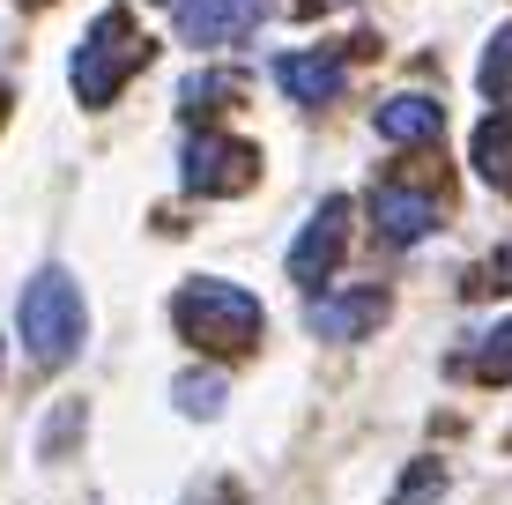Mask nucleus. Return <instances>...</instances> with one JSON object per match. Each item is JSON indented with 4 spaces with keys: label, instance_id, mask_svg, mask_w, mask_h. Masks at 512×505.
<instances>
[{
    "label": "nucleus",
    "instance_id": "nucleus-15",
    "mask_svg": "<svg viewBox=\"0 0 512 505\" xmlns=\"http://www.w3.org/2000/svg\"><path fill=\"white\" fill-rule=\"evenodd\" d=\"M438 491H446V468H438V461H423L416 476H401V491H394V505H431Z\"/></svg>",
    "mask_w": 512,
    "mask_h": 505
},
{
    "label": "nucleus",
    "instance_id": "nucleus-14",
    "mask_svg": "<svg viewBox=\"0 0 512 505\" xmlns=\"http://www.w3.org/2000/svg\"><path fill=\"white\" fill-rule=\"evenodd\" d=\"M475 379H512V320L483 335V350H475Z\"/></svg>",
    "mask_w": 512,
    "mask_h": 505
},
{
    "label": "nucleus",
    "instance_id": "nucleus-1",
    "mask_svg": "<svg viewBox=\"0 0 512 505\" xmlns=\"http://www.w3.org/2000/svg\"><path fill=\"white\" fill-rule=\"evenodd\" d=\"M82 342H90V312H82V290L67 268H38L23 290V350L45 364V372H60V364L82 357Z\"/></svg>",
    "mask_w": 512,
    "mask_h": 505
},
{
    "label": "nucleus",
    "instance_id": "nucleus-12",
    "mask_svg": "<svg viewBox=\"0 0 512 505\" xmlns=\"http://www.w3.org/2000/svg\"><path fill=\"white\" fill-rule=\"evenodd\" d=\"M171 402H179L186 416H216L223 402H231V387H223V372H179L171 379Z\"/></svg>",
    "mask_w": 512,
    "mask_h": 505
},
{
    "label": "nucleus",
    "instance_id": "nucleus-9",
    "mask_svg": "<svg viewBox=\"0 0 512 505\" xmlns=\"http://www.w3.org/2000/svg\"><path fill=\"white\" fill-rule=\"evenodd\" d=\"M386 320V290H334V298L312 305V335L320 342H357Z\"/></svg>",
    "mask_w": 512,
    "mask_h": 505
},
{
    "label": "nucleus",
    "instance_id": "nucleus-6",
    "mask_svg": "<svg viewBox=\"0 0 512 505\" xmlns=\"http://www.w3.org/2000/svg\"><path fill=\"white\" fill-rule=\"evenodd\" d=\"M342 75H349L342 52H282V60H275L282 97H290V104H312V112L342 97Z\"/></svg>",
    "mask_w": 512,
    "mask_h": 505
},
{
    "label": "nucleus",
    "instance_id": "nucleus-5",
    "mask_svg": "<svg viewBox=\"0 0 512 505\" xmlns=\"http://www.w3.org/2000/svg\"><path fill=\"white\" fill-rule=\"evenodd\" d=\"M268 23V0H179V38L186 45H238Z\"/></svg>",
    "mask_w": 512,
    "mask_h": 505
},
{
    "label": "nucleus",
    "instance_id": "nucleus-13",
    "mask_svg": "<svg viewBox=\"0 0 512 505\" xmlns=\"http://www.w3.org/2000/svg\"><path fill=\"white\" fill-rule=\"evenodd\" d=\"M475 82H483V97H512V23L490 38L483 67H475Z\"/></svg>",
    "mask_w": 512,
    "mask_h": 505
},
{
    "label": "nucleus",
    "instance_id": "nucleus-3",
    "mask_svg": "<svg viewBox=\"0 0 512 505\" xmlns=\"http://www.w3.org/2000/svg\"><path fill=\"white\" fill-rule=\"evenodd\" d=\"M141 52H149V45L134 38V23H127L119 8L97 15L90 38L75 45V97H82V104H112V90L127 82V67H141Z\"/></svg>",
    "mask_w": 512,
    "mask_h": 505
},
{
    "label": "nucleus",
    "instance_id": "nucleus-7",
    "mask_svg": "<svg viewBox=\"0 0 512 505\" xmlns=\"http://www.w3.org/2000/svg\"><path fill=\"white\" fill-rule=\"evenodd\" d=\"M245 171H253V149H231L223 134H193L186 142V194H231L245 186Z\"/></svg>",
    "mask_w": 512,
    "mask_h": 505
},
{
    "label": "nucleus",
    "instance_id": "nucleus-10",
    "mask_svg": "<svg viewBox=\"0 0 512 505\" xmlns=\"http://www.w3.org/2000/svg\"><path fill=\"white\" fill-rule=\"evenodd\" d=\"M379 134L386 142H438V134H446V112H438V97H386Z\"/></svg>",
    "mask_w": 512,
    "mask_h": 505
},
{
    "label": "nucleus",
    "instance_id": "nucleus-16",
    "mask_svg": "<svg viewBox=\"0 0 512 505\" xmlns=\"http://www.w3.org/2000/svg\"><path fill=\"white\" fill-rule=\"evenodd\" d=\"M483 290H512V246H505V253L483 268Z\"/></svg>",
    "mask_w": 512,
    "mask_h": 505
},
{
    "label": "nucleus",
    "instance_id": "nucleus-8",
    "mask_svg": "<svg viewBox=\"0 0 512 505\" xmlns=\"http://www.w3.org/2000/svg\"><path fill=\"white\" fill-rule=\"evenodd\" d=\"M372 223H379L386 246H416V238L438 231V201L416 194V186H379L372 194Z\"/></svg>",
    "mask_w": 512,
    "mask_h": 505
},
{
    "label": "nucleus",
    "instance_id": "nucleus-11",
    "mask_svg": "<svg viewBox=\"0 0 512 505\" xmlns=\"http://www.w3.org/2000/svg\"><path fill=\"white\" fill-rule=\"evenodd\" d=\"M468 156H475V179H483V186L512 194V112H490L483 127H475Z\"/></svg>",
    "mask_w": 512,
    "mask_h": 505
},
{
    "label": "nucleus",
    "instance_id": "nucleus-2",
    "mask_svg": "<svg viewBox=\"0 0 512 505\" xmlns=\"http://www.w3.org/2000/svg\"><path fill=\"white\" fill-rule=\"evenodd\" d=\"M171 320H179V335H186V342H201V350H245V342L260 335V305H253V290L216 283V275H193L179 298H171Z\"/></svg>",
    "mask_w": 512,
    "mask_h": 505
},
{
    "label": "nucleus",
    "instance_id": "nucleus-4",
    "mask_svg": "<svg viewBox=\"0 0 512 505\" xmlns=\"http://www.w3.org/2000/svg\"><path fill=\"white\" fill-rule=\"evenodd\" d=\"M342 246H349V201L334 194V201L312 208V223L290 238V283L320 290L327 275H334V260H342Z\"/></svg>",
    "mask_w": 512,
    "mask_h": 505
}]
</instances>
